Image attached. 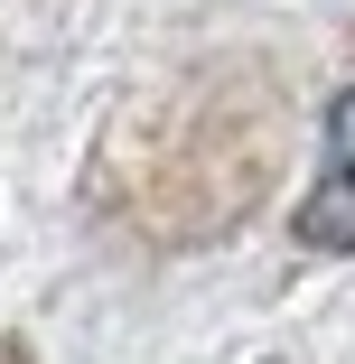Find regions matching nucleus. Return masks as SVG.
Segmentation results:
<instances>
[{
  "mask_svg": "<svg viewBox=\"0 0 355 364\" xmlns=\"http://www.w3.org/2000/svg\"><path fill=\"white\" fill-rule=\"evenodd\" d=\"M300 243L355 252V94H337V112H327V159H318V187L300 205Z\"/></svg>",
  "mask_w": 355,
  "mask_h": 364,
  "instance_id": "1",
  "label": "nucleus"
}]
</instances>
